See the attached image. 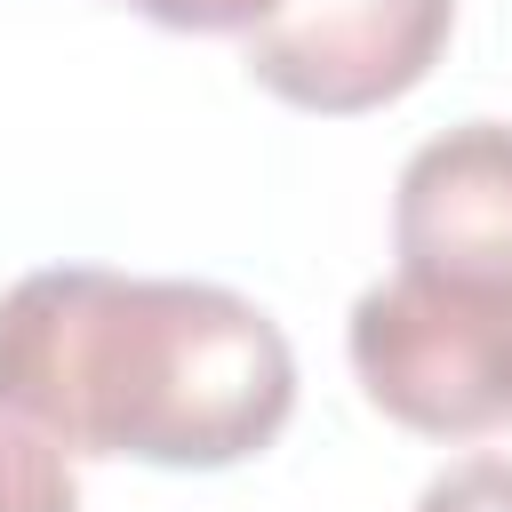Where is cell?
Wrapping results in <instances>:
<instances>
[{
  "mask_svg": "<svg viewBox=\"0 0 512 512\" xmlns=\"http://www.w3.org/2000/svg\"><path fill=\"white\" fill-rule=\"evenodd\" d=\"M296 416L280 320L216 280L48 264L0 296V424L64 456L232 472Z\"/></svg>",
  "mask_w": 512,
  "mask_h": 512,
  "instance_id": "1",
  "label": "cell"
},
{
  "mask_svg": "<svg viewBox=\"0 0 512 512\" xmlns=\"http://www.w3.org/2000/svg\"><path fill=\"white\" fill-rule=\"evenodd\" d=\"M352 376L376 416L424 440L512 432V304L392 272L344 320Z\"/></svg>",
  "mask_w": 512,
  "mask_h": 512,
  "instance_id": "2",
  "label": "cell"
},
{
  "mask_svg": "<svg viewBox=\"0 0 512 512\" xmlns=\"http://www.w3.org/2000/svg\"><path fill=\"white\" fill-rule=\"evenodd\" d=\"M456 0H280L256 32H240V64L264 96L352 120L400 104L448 48Z\"/></svg>",
  "mask_w": 512,
  "mask_h": 512,
  "instance_id": "3",
  "label": "cell"
},
{
  "mask_svg": "<svg viewBox=\"0 0 512 512\" xmlns=\"http://www.w3.org/2000/svg\"><path fill=\"white\" fill-rule=\"evenodd\" d=\"M392 256L416 280L512 304V120H464L408 152L392 184Z\"/></svg>",
  "mask_w": 512,
  "mask_h": 512,
  "instance_id": "4",
  "label": "cell"
},
{
  "mask_svg": "<svg viewBox=\"0 0 512 512\" xmlns=\"http://www.w3.org/2000/svg\"><path fill=\"white\" fill-rule=\"evenodd\" d=\"M0 512H80V480L56 440L0 424Z\"/></svg>",
  "mask_w": 512,
  "mask_h": 512,
  "instance_id": "5",
  "label": "cell"
},
{
  "mask_svg": "<svg viewBox=\"0 0 512 512\" xmlns=\"http://www.w3.org/2000/svg\"><path fill=\"white\" fill-rule=\"evenodd\" d=\"M416 512H512V456H472L424 480Z\"/></svg>",
  "mask_w": 512,
  "mask_h": 512,
  "instance_id": "6",
  "label": "cell"
},
{
  "mask_svg": "<svg viewBox=\"0 0 512 512\" xmlns=\"http://www.w3.org/2000/svg\"><path fill=\"white\" fill-rule=\"evenodd\" d=\"M160 32H256L280 0H120Z\"/></svg>",
  "mask_w": 512,
  "mask_h": 512,
  "instance_id": "7",
  "label": "cell"
}]
</instances>
